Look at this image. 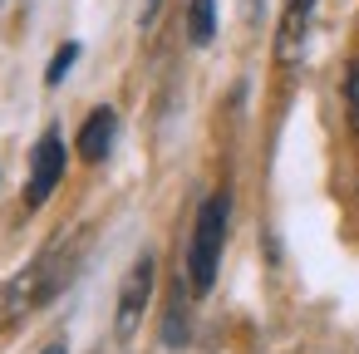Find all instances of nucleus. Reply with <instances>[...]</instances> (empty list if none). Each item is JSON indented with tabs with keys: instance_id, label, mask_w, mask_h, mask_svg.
<instances>
[{
	"instance_id": "2",
	"label": "nucleus",
	"mask_w": 359,
	"mask_h": 354,
	"mask_svg": "<svg viewBox=\"0 0 359 354\" xmlns=\"http://www.w3.org/2000/svg\"><path fill=\"white\" fill-rule=\"evenodd\" d=\"M226 222H231V192H212L192 222V241H187V280L192 295H207L222 266V246H226Z\"/></svg>"
},
{
	"instance_id": "7",
	"label": "nucleus",
	"mask_w": 359,
	"mask_h": 354,
	"mask_svg": "<svg viewBox=\"0 0 359 354\" xmlns=\"http://www.w3.org/2000/svg\"><path fill=\"white\" fill-rule=\"evenodd\" d=\"M74 60H79V45H60V50H55V60H50V74H45V79H50V84H60V79L74 69Z\"/></svg>"
},
{
	"instance_id": "4",
	"label": "nucleus",
	"mask_w": 359,
	"mask_h": 354,
	"mask_svg": "<svg viewBox=\"0 0 359 354\" xmlns=\"http://www.w3.org/2000/svg\"><path fill=\"white\" fill-rule=\"evenodd\" d=\"M60 177H65V138L50 128L40 143H35V153H30V182H25V207H45L50 202V192L60 187Z\"/></svg>"
},
{
	"instance_id": "5",
	"label": "nucleus",
	"mask_w": 359,
	"mask_h": 354,
	"mask_svg": "<svg viewBox=\"0 0 359 354\" xmlns=\"http://www.w3.org/2000/svg\"><path fill=\"white\" fill-rule=\"evenodd\" d=\"M114 133H118L114 109H94V114L84 118V128H79V158H84V163H104V158L114 153Z\"/></svg>"
},
{
	"instance_id": "3",
	"label": "nucleus",
	"mask_w": 359,
	"mask_h": 354,
	"mask_svg": "<svg viewBox=\"0 0 359 354\" xmlns=\"http://www.w3.org/2000/svg\"><path fill=\"white\" fill-rule=\"evenodd\" d=\"M153 275H158V261H153V251H143L128 266L123 285H118V339H128L138 329V320H143V310L153 300Z\"/></svg>"
},
{
	"instance_id": "9",
	"label": "nucleus",
	"mask_w": 359,
	"mask_h": 354,
	"mask_svg": "<svg viewBox=\"0 0 359 354\" xmlns=\"http://www.w3.org/2000/svg\"><path fill=\"white\" fill-rule=\"evenodd\" d=\"M349 99H354V109H359V69L349 74Z\"/></svg>"
},
{
	"instance_id": "8",
	"label": "nucleus",
	"mask_w": 359,
	"mask_h": 354,
	"mask_svg": "<svg viewBox=\"0 0 359 354\" xmlns=\"http://www.w3.org/2000/svg\"><path fill=\"white\" fill-rule=\"evenodd\" d=\"M158 6H163V0H143V25H153V20H158Z\"/></svg>"
},
{
	"instance_id": "6",
	"label": "nucleus",
	"mask_w": 359,
	"mask_h": 354,
	"mask_svg": "<svg viewBox=\"0 0 359 354\" xmlns=\"http://www.w3.org/2000/svg\"><path fill=\"white\" fill-rule=\"evenodd\" d=\"M217 35V0H192V11H187V40L192 45H212Z\"/></svg>"
},
{
	"instance_id": "1",
	"label": "nucleus",
	"mask_w": 359,
	"mask_h": 354,
	"mask_svg": "<svg viewBox=\"0 0 359 354\" xmlns=\"http://www.w3.org/2000/svg\"><path fill=\"white\" fill-rule=\"evenodd\" d=\"M74 246H79L74 236H69V241H55V246L40 251L20 275H11L6 285H0V329L20 325L25 315H35L40 305H50V300L65 290V280L74 275V261H79Z\"/></svg>"
}]
</instances>
